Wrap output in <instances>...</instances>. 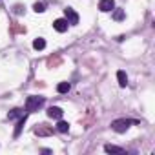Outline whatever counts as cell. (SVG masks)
<instances>
[{"mask_svg": "<svg viewBox=\"0 0 155 155\" xmlns=\"http://www.w3.org/2000/svg\"><path fill=\"white\" fill-rule=\"evenodd\" d=\"M133 124H137V120H133V119H117V120L111 122V130L117 131V133H124Z\"/></svg>", "mask_w": 155, "mask_h": 155, "instance_id": "cell-1", "label": "cell"}, {"mask_svg": "<svg viewBox=\"0 0 155 155\" xmlns=\"http://www.w3.org/2000/svg\"><path fill=\"white\" fill-rule=\"evenodd\" d=\"M42 106H44V97L31 95V97L26 99V111H28V113H33V111H37L38 108H42Z\"/></svg>", "mask_w": 155, "mask_h": 155, "instance_id": "cell-2", "label": "cell"}, {"mask_svg": "<svg viewBox=\"0 0 155 155\" xmlns=\"http://www.w3.org/2000/svg\"><path fill=\"white\" fill-rule=\"evenodd\" d=\"M64 15H66V20H68V24H71V26H75V24H79V15H77L71 8H66L64 9Z\"/></svg>", "mask_w": 155, "mask_h": 155, "instance_id": "cell-3", "label": "cell"}, {"mask_svg": "<svg viewBox=\"0 0 155 155\" xmlns=\"http://www.w3.org/2000/svg\"><path fill=\"white\" fill-rule=\"evenodd\" d=\"M113 8H115V0H101V4H99V9L102 13H110L113 11Z\"/></svg>", "mask_w": 155, "mask_h": 155, "instance_id": "cell-4", "label": "cell"}, {"mask_svg": "<svg viewBox=\"0 0 155 155\" xmlns=\"http://www.w3.org/2000/svg\"><path fill=\"white\" fill-rule=\"evenodd\" d=\"M68 20L66 18H57L55 22H53V28H55V31H58V33H64V31H68Z\"/></svg>", "mask_w": 155, "mask_h": 155, "instance_id": "cell-5", "label": "cell"}, {"mask_svg": "<svg viewBox=\"0 0 155 155\" xmlns=\"http://www.w3.org/2000/svg\"><path fill=\"white\" fill-rule=\"evenodd\" d=\"M62 115H64V111H62V108H58V106H51L49 110H48V117L49 119H62Z\"/></svg>", "mask_w": 155, "mask_h": 155, "instance_id": "cell-6", "label": "cell"}, {"mask_svg": "<svg viewBox=\"0 0 155 155\" xmlns=\"http://www.w3.org/2000/svg\"><path fill=\"white\" fill-rule=\"evenodd\" d=\"M35 133H37V135H40V137H44V135H51V133H53V130H51V128H48L46 124H40L38 128H35Z\"/></svg>", "mask_w": 155, "mask_h": 155, "instance_id": "cell-7", "label": "cell"}, {"mask_svg": "<svg viewBox=\"0 0 155 155\" xmlns=\"http://www.w3.org/2000/svg\"><path fill=\"white\" fill-rule=\"evenodd\" d=\"M117 81H119V86L120 88H126L128 86V77L124 71H117Z\"/></svg>", "mask_w": 155, "mask_h": 155, "instance_id": "cell-8", "label": "cell"}, {"mask_svg": "<svg viewBox=\"0 0 155 155\" xmlns=\"http://www.w3.org/2000/svg\"><path fill=\"white\" fill-rule=\"evenodd\" d=\"M55 130H57L58 133H68V131H69V124H68L66 120H60V119H58V124L55 126Z\"/></svg>", "mask_w": 155, "mask_h": 155, "instance_id": "cell-9", "label": "cell"}, {"mask_svg": "<svg viewBox=\"0 0 155 155\" xmlns=\"http://www.w3.org/2000/svg\"><path fill=\"white\" fill-rule=\"evenodd\" d=\"M104 151H106V153H124L122 148L113 146V144H106V146H104Z\"/></svg>", "mask_w": 155, "mask_h": 155, "instance_id": "cell-10", "label": "cell"}, {"mask_svg": "<svg viewBox=\"0 0 155 155\" xmlns=\"http://www.w3.org/2000/svg\"><path fill=\"white\" fill-rule=\"evenodd\" d=\"M26 119H28V115L24 113V115L20 117L18 124H17V130H15V137H18V135H20V131H22V128H24V124H26Z\"/></svg>", "mask_w": 155, "mask_h": 155, "instance_id": "cell-11", "label": "cell"}, {"mask_svg": "<svg viewBox=\"0 0 155 155\" xmlns=\"http://www.w3.org/2000/svg\"><path fill=\"white\" fill-rule=\"evenodd\" d=\"M33 48H35V49H38V51H40V49H44V48H46V40H44V38H40V37H38V38H35V40H33Z\"/></svg>", "mask_w": 155, "mask_h": 155, "instance_id": "cell-12", "label": "cell"}, {"mask_svg": "<svg viewBox=\"0 0 155 155\" xmlns=\"http://www.w3.org/2000/svg\"><path fill=\"white\" fill-rule=\"evenodd\" d=\"M111 17H113V20H117V22H120V20H124V9H115Z\"/></svg>", "mask_w": 155, "mask_h": 155, "instance_id": "cell-13", "label": "cell"}, {"mask_svg": "<svg viewBox=\"0 0 155 155\" xmlns=\"http://www.w3.org/2000/svg\"><path fill=\"white\" fill-rule=\"evenodd\" d=\"M69 88H71V86H69V82H60V84L57 86V91H58V93H68V91H69Z\"/></svg>", "mask_w": 155, "mask_h": 155, "instance_id": "cell-14", "label": "cell"}, {"mask_svg": "<svg viewBox=\"0 0 155 155\" xmlns=\"http://www.w3.org/2000/svg\"><path fill=\"white\" fill-rule=\"evenodd\" d=\"M22 115H24V111H22L20 108H15V110H11V111H9V115H8V117H9V119H17V117H22Z\"/></svg>", "mask_w": 155, "mask_h": 155, "instance_id": "cell-15", "label": "cell"}, {"mask_svg": "<svg viewBox=\"0 0 155 155\" xmlns=\"http://www.w3.org/2000/svg\"><path fill=\"white\" fill-rule=\"evenodd\" d=\"M33 9H35L37 13H44V11H46V9H44V4H42V2H37V4L33 6Z\"/></svg>", "mask_w": 155, "mask_h": 155, "instance_id": "cell-16", "label": "cell"}]
</instances>
